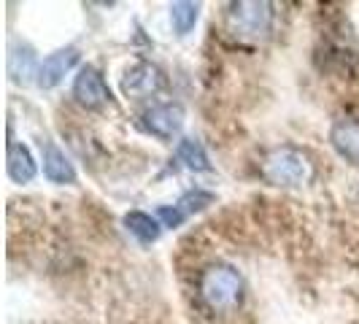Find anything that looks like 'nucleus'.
Segmentation results:
<instances>
[{"label": "nucleus", "instance_id": "obj_1", "mask_svg": "<svg viewBox=\"0 0 359 324\" xmlns=\"http://www.w3.org/2000/svg\"><path fill=\"white\" fill-rule=\"evenodd\" d=\"M262 179L281 187V189H294V187H306L313 179L316 168L313 160L308 157V151L297 149V146H276L262 157Z\"/></svg>", "mask_w": 359, "mask_h": 324}, {"label": "nucleus", "instance_id": "obj_2", "mask_svg": "<svg viewBox=\"0 0 359 324\" xmlns=\"http://www.w3.org/2000/svg\"><path fill=\"white\" fill-rule=\"evenodd\" d=\"M243 295V278L230 265H208L200 276V297L211 311H233Z\"/></svg>", "mask_w": 359, "mask_h": 324}, {"label": "nucleus", "instance_id": "obj_3", "mask_svg": "<svg viewBox=\"0 0 359 324\" xmlns=\"http://www.w3.org/2000/svg\"><path fill=\"white\" fill-rule=\"evenodd\" d=\"M227 22L230 30L238 38L246 41H262L270 36L273 30V6L270 3H259V0H241V3H230L227 6Z\"/></svg>", "mask_w": 359, "mask_h": 324}, {"label": "nucleus", "instance_id": "obj_4", "mask_svg": "<svg viewBox=\"0 0 359 324\" xmlns=\"http://www.w3.org/2000/svg\"><path fill=\"white\" fill-rule=\"evenodd\" d=\"M184 106L181 103H157V106L146 108L144 116H141V125H144L146 133H151L154 138L160 141H170L176 138L184 127Z\"/></svg>", "mask_w": 359, "mask_h": 324}, {"label": "nucleus", "instance_id": "obj_5", "mask_svg": "<svg viewBox=\"0 0 359 324\" xmlns=\"http://www.w3.org/2000/svg\"><path fill=\"white\" fill-rule=\"evenodd\" d=\"M73 97H76L79 106L92 108V111L111 103V90H108L103 73L95 65H84L79 71V76L73 79Z\"/></svg>", "mask_w": 359, "mask_h": 324}, {"label": "nucleus", "instance_id": "obj_6", "mask_svg": "<svg viewBox=\"0 0 359 324\" xmlns=\"http://www.w3.org/2000/svg\"><path fill=\"white\" fill-rule=\"evenodd\" d=\"M165 87V76L151 62H135L122 76V92L127 97H149Z\"/></svg>", "mask_w": 359, "mask_h": 324}, {"label": "nucleus", "instance_id": "obj_7", "mask_svg": "<svg viewBox=\"0 0 359 324\" xmlns=\"http://www.w3.org/2000/svg\"><path fill=\"white\" fill-rule=\"evenodd\" d=\"M76 62H79V49H76V46L57 49V52H52L49 57H43V62H41V68H38L36 84L41 90H54V87L65 79V73L73 71Z\"/></svg>", "mask_w": 359, "mask_h": 324}, {"label": "nucleus", "instance_id": "obj_8", "mask_svg": "<svg viewBox=\"0 0 359 324\" xmlns=\"http://www.w3.org/2000/svg\"><path fill=\"white\" fill-rule=\"evenodd\" d=\"M330 144L343 160L359 162V122L357 119H338L330 130Z\"/></svg>", "mask_w": 359, "mask_h": 324}, {"label": "nucleus", "instance_id": "obj_9", "mask_svg": "<svg viewBox=\"0 0 359 324\" xmlns=\"http://www.w3.org/2000/svg\"><path fill=\"white\" fill-rule=\"evenodd\" d=\"M6 170H8V179L14 184H30L36 179L38 165L33 151L25 144H8V154H6Z\"/></svg>", "mask_w": 359, "mask_h": 324}, {"label": "nucleus", "instance_id": "obj_10", "mask_svg": "<svg viewBox=\"0 0 359 324\" xmlns=\"http://www.w3.org/2000/svg\"><path fill=\"white\" fill-rule=\"evenodd\" d=\"M43 176L52 184H76V168L65 151L54 144H43Z\"/></svg>", "mask_w": 359, "mask_h": 324}, {"label": "nucleus", "instance_id": "obj_11", "mask_svg": "<svg viewBox=\"0 0 359 324\" xmlns=\"http://www.w3.org/2000/svg\"><path fill=\"white\" fill-rule=\"evenodd\" d=\"M38 68H41V65H38L33 46H27V43H14V46L8 49V76H11L14 84H27L33 76L38 79Z\"/></svg>", "mask_w": 359, "mask_h": 324}, {"label": "nucleus", "instance_id": "obj_12", "mask_svg": "<svg viewBox=\"0 0 359 324\" xmlns=\"http://www.w3.org/2000/svg\"><path fill=\"white\" fill-rule=\"evenodd\" d=\"M176 157L187 170H195V173H208L211 170L208 151L198 138H181L179 146H176Z\"/></svg>", "mask_w": 359, "mask_h": 324}, {"label": "nucleus", "instance_id": "obj_13", "mask_svg": "<svg viewBox=\"0 0 359 324\" xmlns=\"http://www.w3.org/2000/svg\"><path fill=\"white\" fill-rule=\"evenodd\" d=\"M125 227L130 235H135L141 243H154L162 233V222L157 216L144 214V211H130L125 214Z\"/></svg>", "mask_w": 359, "mask_h": 324}, {"label": "nucleus", "instance_id": "obj_14", "mask_svg": "<svg viewBox=\"0 0 359 324\" xmlns=\"http://www.w3.org/2000/svg\"><path fill=\"white\" fill-rule=\"evenodd\" d=\"M200 17V3H187V0H179L170 6V22H173V30L179 36H187L195 25H198Z\"/></svg>", "mask_w": 359, "mask_h": 324}, {"label": "nucleus", "instance_id": "obj_15", "mask_svg": "<svg viewBox=\"0 0 359 324\" xmlns=\"http://www.w3.org/2000/svg\"><path fill=\"white\" fill-rule=\"evenodd\" d=\"M211 203H214V195H211V192H205V189H189V192L181 195L176 205L184 211V216H192V214H198V211H203L205 205H211Z\"/></svg>", "mask_w": 359, "mask_h": 324}, {"label": "nucleus", "instance_id": "obj_16", "mask_svg": "<svg viewBox=\"0 0 359 324\" xmlns=\"http://www.w3.org/2000/svg\"><path fill=\"white\" fill-rule=\"evenodd\" d=\"M157 219L162 222V227H170V230H176V227H181L184 224V211H181L179 205H160L157 208Z\"/></svg>", "mask_w": 359, "mask_h": 324}]
</instances>
